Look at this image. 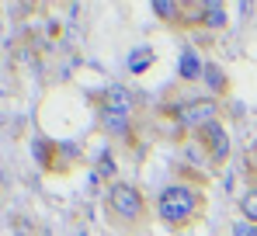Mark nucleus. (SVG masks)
Masks as SVG:
<instances>
[{
	"label": "nucleus",
	"mask_w": 257,
	"mask_h": 236,
	"mask_svg": "<svg viewBox=\"0 0 257 236\" xmlns=\"http://www.w3.org/2000/svg\"><path fill=\"white\" fill-rule=\"evenodd\" d=\"M111 208L122 215V219H139L143 212V198L132 184H111Z\"/></svg>",
	"instance_id": "nucleus-2"
},
{
	"label": "nucleus",
	"mask_w": 257,
	"mask_h": 236,
	"mask_svg": "<svg viewBox=\"0 0 257 236\" xmlns=\"http://www.w3.org/2000/svg\"><path fill=\"white\" fill-rule=\"evenodd\" d=\"M202 73H205V63H202L195 52H184V56H181V77L184 80H198Z\"/></svg>",
	"instance_id": "nucleus-5"
},
{
	"label": "nucleus",
	"mask_w": 257,
	"mask_h": 236,
	"mask_svg": "<svg viewBox=\"0 0 257 236\" xmlns=\"http://www.w3.org/2000/svg\"><path fill=\"white\" fill-rule=\"evenodd\" d=\"M195 208H198V198L191 195L188 188H181V184H174V188H167V191L160 195V215H164L171 226L188 222V219L195 215Z\"/></svg>",
	"instance_id": "nucleus-1"
},
{
	"label": "nucleus",
	"mask_w": 257,
	"mask_h": 236,
	"mask_svg": "<svg viewBox=\"0 0 257 236\" xmlns=\"http://www.w3.org/2000/svg\"><path fill=\"white\" fill-rule=\"evenodd\" d=\"M150 63H153V49H136V52L128 56V70H132V73H143Z\"/></svg>",
	"instance_id": "nucleus-6"
},
{
	"label": "nucleus",
	"mask_w": 257,
	"mask_h": 236,
	"mask_svg": "<svg viewBox=\"0 0 257 236\" xmlns=\"http://www.w3.org/2000/svg\"><path fill=\"white\" fill-rule=\"evenodd\" d=\"M205 21H209L212 28H222V25H226V11H222L219 4H205Z\"/></svg>",
	"instance_id": "nucleus-8"
},
{
	"label": "nucleus",
	"mask_w": 257,
	"mask_h": 236,
	"mask_svg": "<svg viewBox=\"0 0 257 236\" xmlns=\"http://www.w3.org/2000/svg\"><path fill=\"white\" fill-rule=\"evenodd\" d=\"M104 129L108 132H125V111H104Z\"/></svg>",
	"instance_id": "nucleus-7"
},
{
	"label": "nucleus",
	"mask_w": 257,
	"mask_h": 236,
	"mask_svg": "<svg viewBox=\"0 0 257 236\" xmlns=\"http://www.w3.org/2000/svg\"><path fill=\"white\" fill-rule=\"evenodd\" d=\"M233 236H257V226L243 219V222H236V226H233Z\"/></svg>",
	"instance_id": "nucleus-12"
},
{
	"label": "nucleus",
	"mask_w": 257,
	"mask_h": 236,
	"mask_svg": "<svg viewBox=\"0 0 257 236\" xmlns=\"http://www.w3.org/2000/svg\"><path fill=\"white\" fill-rule=\"evenodd\" d=\"M181 125L184 129H205V125H212L215 122V104L212 101H191V104H184L181 108Z\"/></svg>",
	"instance_id": "nucleus-3"
},
{
	"label": "nucleus",
	"mask_w": 257,
	"mask_h": 236,
	"mask_svg": "<svg viewBox=\"0 0 257 236\" xmlns=\"http://www.w3.org/2000/svg\"><path fill=\"white\" fill-rule=\"evenodd\" d=\"M202 77H205V83H209L212 90H222V87H226V80H222V70H219V66H205Z\"/></svg>",
	"instance_id": "nucleus-9"
},
{
	"label": "nucleus",
	"mask_w": 257,
	"mask_h": 236,
	"mask_svg": "<svg viewBox=\"0 0 257 236\" xmlns=\"http://www.w3.org/2000/svg\"><path fill=\"white\" fill-rule=\"evenodd\" d=\"M202 136L209 139V150H212V160H226L229 157V139H226V129L212 122V125H205L202 129Z\"/></svg>",
	"instance_id": "nucleus-4"
},
{
	"label": "nucleus",
	"mask_w": 257,
	"mask_h": 236,
	"mask_svg": "<svg viewBox=\"0 0 257 236\" xmlns=\"http://www.w3.org/2000/svg\"><path fill=\"white\" fill-rule=\"evenodd\" d=\"M153 11H157V14H164V18H174V14H177V4H174V0H157V4H153Z\"/></svg>",
	"instance_id": "nucleus-11"
},
{
	"label": "nucleus",
	"mask_w": 257,
	"mask_h": 236,
	"mask_svg": "<svg viewBox=\"0 0 257 236\" xmlns=\"http://www.w3.org/2000/svg\"><path fill=\"white\" fill-rule=\"evenodd\" d=\"M243 215H247V222L257 226V191H250V195L243 198Z\"/></svg>",
	"instance_id": "nucleus-10"
}]
</instances>
